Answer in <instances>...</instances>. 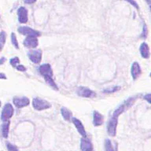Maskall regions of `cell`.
<instances>
[{"label": "cell", "instance_id": "cb8c5ba5", "mask_svg": "<svg viewBox=\"0 0 151 151\" xmlns=\"http://www.w3.org/2000/svg\"><path fill=\"white\" fill-rule=\"evenodd\" d=\"M125 1H127V2H128V3H130L131 5H132L133 6H135V7L137 9V10H138V5L136 3V2H135L134 0H125Z\"/></svg>", "mask_w": 151, "mask_h": 151}, {"label": "cell", "instance_id": "9a60e30c", "mask_svg": "<svg viewBox=\"0 0 151 151\" xmlns=\"http://www.w3.org/2000/svg\"><path fill=\"white\" fill-rule=\"evenodd\" d=\"M139 51H140L141 55H142V57H143V58L147 59L150 58V48H149V46L147 45L146 43H143V44H141Z\"/></svg>", "mask_w": 151, "mask_h": 151}, {"label": "cell", "instance_id": "3957f363", "mask_svg": "<svg viewBox=\"0 0 151 151\" xmlns=\"http://www.w3.org/2000/svg\"><path fill=\"white\" fill-rule=\"evenodd\" d=\"M32 106L36 110L41 111V110H46L51 107V103H48L47 101L41 99L39 98H35L32 101Z\"/></svg>", "mask_w": 151, "mask_h": 151}, {"label": "cell", "instance_id": "30bf717a", "mask_svg": "<svg viewBox=\"0 0 151 151\" xmlns=\"http://www.w3.org/2000/svg\"><path fill=\"white\" fill-rule=\"evenodd\" d=\"M18 21L21 24H25L28 21V11L27 9L23 6H21L18 9Z\"/></svg>", "mask_w": 151, "mask_h": 151}, {"label": "cell", "instance_id": "83f0119b", "mask_svg": "<svg viewBox=\"0 0 151 151\" xmlns=\"http://www.w3.org/2000/svg\"><path fill=\"white\" fill-rule=\"evenodd\" d=\"M0 78H1V79H6V77H4V74H3V73H1V75H0Z\"/></svg>", "mask_w": 151, "mask_h": 151}, {"label": "cell", "instance_id": "8fae6325", "mask_svg": "<svg viewBox=\"0 0 151 151\" xmlns=\"http://www.w3.org/2000/svg\"><path fill=\"white\" fill-rule=\"evenodd\" d=\"M38 44V39L36 36H28L24 40V45L28 48H36Z\"/></svg>", "mask_w": 151, "mask_h": 151}, {"label": "cell", "instance_id": "4fadbf2b", "mask_svg": "<svg viewBox=\"0 0 151 151\" xmlns=\"http://www.w3.org/2000/svg\"><path fill=\"white\" fill-rule=\"evenodd\" d=\"M131 72V77H132L133 79H136L140 76L141 72H142V69H141L140 65H139L138 62H135L132 64Z\"/></svg>", "mask_w": 151, "mask_h": 151}, {"label": "cell", "instance_id": "7a4b0ae2", "mask_svg": "<svg viewBox=\"0 0 151 151\" xmlns=\"http://www.w3.org/2000/svg\"><path fill=\"white\" fill-rule=\"evenodd\" d=\"M39 71L40 72V74L44 77V79L46 80V82L51 87H53L54 90H58V86L54 82L53 79V71H52L51 66L49 64H44L40 65Z\"/></svg>", "mask_w": 151, "mask_h": 151}, {"label": "cell", "instance_id": "4dcf8cb0", "mask_svg": "<svg viewBox=\"0 0 151 151\" xmlns=\"http://www.w3.org/2000/svg\"><path fill=\"white\" fill-rule=\"evenodd\" d=\"M91 151H94V150H91Z\"/></svg>", "mask_w": 151, "mask_h": 151}, {"label": "cell", "instance_id": "d6986e66", "mask_svg": "<svg viewBox=\"0 0 151 151\" xmlns=\"http://www.w3.org/2000/svg\"><path fill=\"white\" fill-rule=\"evenodd\" d=\"M6 39V34L4 31L1 32L0 34V45H1V50L3 48V46L5 44Z\"/></svg>", "mask_w": 151, "mask_h": 151}, {"label": "cell", "instance_id": "7c38bea8", "mask_svg": "<svg viewBox=\"0 0 151 151\" xmlns=\"http://www.w3.org/2000/svg\"><path fill=\"white\" fill-rule=\"evenodd\" d=\"M72 123L74 124L75 127L77 128V131H78V132L79 133V135H81L82 137H86L87 136V132H86V131H85V128L83 125L82 122L79 120V119H77V118H75L73 117L72 119Z\"/></svg>", "mask_w": 151, "mask_h": 151}, {"label": "cell", "instance_id": "44dd1931", "mask_svg": "<svg viewBox=\"0 0 151 151\" xmlns=\"http://www.w3.org/2000/svg\"><path fill=\"white\" fill-rule=\"evenodd\" d=\"M6 148L8 151H19L18 147L15 145L11 144V143H6Z\"/></svg>", "mask_w": 151, "mask_h": 151}, {"label": "cell", "instance_id": "6da1fadb", "mask_svg": "<svg viewBox=\"0 0 151 151\" xmlns=\"http://www.w3.org/2000/svg\"><path fill=\"white\" fill-rule=\"evenodd\" d=\"M128 108L126 103H124L122 105H120L117 110L113 112V113L111 116L110 120L108 121L107 124V131L108 134L112 137H114L117 134V127L118 124V117L123 113L124 111Z\"/></svg>", "mask_w": 151, "mask_h": 151}, {"label": "cell", "instance_id": "2e32d148", "mask_svg": "<svg viewBox=\"0 0 151 151\" xmlns=\"http://www.w3.org/2000/svg\"><path fill=\"white\" fill-rule=\"evenodd\" d=\"M9 130H10V121H5L3 122L1 126V131H2V136L3 138H7L9 136Z\"/></svg>", "mask_w": 151, "mask_h": 151}, {"label": "cell", "instance_id": "ffe728a7", "mask_svg": "<svg viewBox=\"0 0 151 151\" xmlns=\"http://www.w3.org/2000/svg\"><path fill=\"white\" fill-rule=\"evenodd\" d=\"M11 41H12V44H13V46H15L16 49H19L18 40H17V37H16V35L14 33L11 34Z\"/></svg>", "mask_w": 151, "mask_h": 151}, {"label": "cell", "instance_id": "9c48e42d", "mask_svg": "<svg viewBox=\"0 0 151 151\" xmlns=\"http://www.w3.org/2000/svg\"><path fill=\"white\" fill-rule=\"evenodd\" d=\"M80 149L82 151L94 150L91 141L87 137H83L80 140Z\"/></svg>", "mask_w": 151, "mask_h": 151}, {"label": "cell", "instance_id": "5b68a950", "mask_svg": "<svg viewBox=\"0 0 151 151\" xmlns=\"http://www.w3.org/2000/svg\"><path fill=\"white\" fill-rule=\"evenodd\" d=\"M18 32L21 34H22V35H25V36H36V37H38V36H41V33L39 32L34 30L32 28L27 27V26L20 27V28H18Z\"/></svg>", "mask_w": 151, "mask_h": 151}, {"label": "cell", "instance_id": "5bb4252c", "mask_svg": "<svg viewBox=\"0 0 151 151\" xmlns=\"http://www.w3.org/2000/svg\"><path fill=\"white\" fill-rule=\"evenodd\" d=\"M104 121V117L98 111L94 112V115H93V124L95 127H98V126L102 125Z\"/></svg>", "mask_w": 151, "mask_h": 151}, {"label": "cell", "instance_id": "f1b7e54d", "mask_svg": "<svg viewBox=\"0 0 151 151\" xmlns=\"http://www.w3.org/2000/svg\"><path fill=\"white\" fill-rule=\"evenodd\" d=\"M4 61H5V58H2V59H1V62H0V64L1 65L3 64V62H4Z\"/></svg>", "mask_w": 151, "mask_h": 151}, {"label": "cell", "instance_id": "8992f818", "mask_svg": "<svg viewBox=\"0 0 151 151\" xmlns=\"http://www.w3.org/2000/svg\"><path fill=\"white\" fill-rule=\"evenodd\" d=\"M77 95L80 97L84 98H94L95 96V93L89 88L85 87H79L77 89Z\"/></svg>", "mask_w": 151, "mask_h": 151}, {"label": "cell", "instance_id": "603a6c76", "mask_svg": "<svg viewBox=\"0 0 151 151\" xmlns=\"http://www.w3.org/2000/svg\"><path fill=\"white\" fill-rule=\"evenodd\" d=\"M120 87H111V88H108V89L104 90V93H113L115 92V91H117L118 90H120Z\"/></svg>", "mask_w": 151, "mask_h": 151}, {"label": "cell", "instance_id": "d4e9b609", "mask_svg": "<svg viewBox=\"0 0 151 151\" xmlns=\"http://www.w3.org/2000/svg\"><path fill=\"white\" fill-rule=\"evenodd\" d=\"M17 69H18V71H21V72H25V71H26V68L24 65H18L17 66Z\"/></svg>", "mask_w": 151, "mask_h": 151}, {"label": "cell", "instance_id": "ba28073f", "mask_svg": "<svg viewBox=\"0 0 151 151\" xmlns=\"http://www.w3.org/2000/svg\"><path fill=\"white\" fill-rule=\"evenodd\" d=\"M13 104L18 108H23L28 106L30 101L27 97H15L13 98Z\"/></svg>", "mask_w": 151, "mask_h": 151}, {"label": "cell", "instance_id": "277c9868", "mask_svg": "<svg viewBox=\"0 0 151 151\" xmlns=\"http://www.w3.org/2000/svg\"><path fill=\"white\" fill-rule=\"evenodd\" d=\"M13 105L10 104V103H7L4 105V107L3 109V111H2V114H1V120L3 122H5V121H8L10 120L13 115Z\"/></svg>", "mask_w": 151, "mask_h": 151}, {"label": "cell", "instance_id": "e0dca14e", "mask_svg": "<svg viewBox=\"0 0 151 151\" xmlns=\"http://www.w3.org/2000/svg\"><path fill=\"white\" fill-rule=\"evenodd\" d=\"M61 113H62V117H63V118H64L66 121H69V120H71L72 113H71V111L68 110L67 108L62 107V109H61Z\"/></svg>", "mask_w": 151, "mask_h": 151}, {"label": "cell", "instance_id": "4316f807", "mask_svg": "<svg viewBox=\"0 0 151 151\" xmlns=\"http://www.w3.org/2000/svg\"><path fill=\"white\" fill-rule=\"evenodd\" d=\"M36 0H25V3H28V4H32L36 2Z\"/></svg>", "mask_w": 151, "mask_h": 151}, {"label": "cell", "instance_id": "52a82bcc", "mask_svg": "<svg viewBox=\"0 0 151 151\" xmlns=\"http://www.w3.org/2000/svg\"><path fill=\"white\" fill-rule=\"evenodd\" d=\"M28 58L33 63L39 64V63H40L42 60V51L40 50L31 51L28 53Z\"/></svg>", "mask_w": 151, "mask_h": 151}, {"label": "cell", "instance_id": "f546056e", "mask_svg": "<svg viewBox=\"0 0 151 151\" xmlns=\"http://www.w3.org/2000/svg\"><path fill=\"white\" fill-rule=\"evenodd\" d=\"M150 77H151V73H150Z\"/></svg>", "mask_w": 151, "mask_h": 151}, {"label": "cell", "instance_id": "484cf974", "mask_svg": "<svg viewBox=\"0 0 151 151\" xmlns=\"http://www.w3.org/2000/svg\"><path fill=\"white\" fill-rule=\"evenodd\" d=\"M144 99L147 101L149 103H151V94H147L144 96Z\"/></svg>", "mask_w": 151, "mask_h": 151}, {"label": "cell", "instance_id": "ac0fdd59", "mask_svg": "<svg viewBox=\"0 0 151 151\" xmlns=\"http://www.w3.org/2000/svg\"><path fill=\"white\" fill-rule=\"evenodd\" d=\"M105 151H117V146L114 147L113 145L112 141L110 139L105 140Z\"/></svg>", "mask_w": 151, "mask_h": 151}, {"label": "cell", "instance_id": "7402d4cb", "mask_svg": "<svg viewBox=\"0 0 151 151\" xmlns=\"http://www.w3.org/2000/svg\"><path fill=\"white\" fill-rule=\"evenodd\" d=\"M11 62V65L12 66L17 67V65L20 63V59L18 58V57H15V58L11 59V62Z\"/></svg>", "mask_w": 151, "mask_h": 151}]
</instances>
